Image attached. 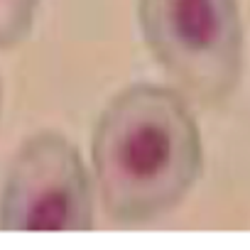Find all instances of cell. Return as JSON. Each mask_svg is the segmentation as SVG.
Returning <instances> with one entry per match:
<instances>
[{
    "instance_id": "2",
    "label": "cell",
    "mask_w": 250,
    "mask_h": 250,
    "mask_svg": "<svg viewBox=\"0 0 250 250\" xmlns=\"http://www.w3.org/2000/svg\"><path fill=\"white\" fill-rule=\"evenodd\" d=\"M138 20L155 62L189 103L233 96L245 59L238 0H138Z\"/></svg>"
},
{
    "instance_id": "3",
    "label": "cell",
    "mask_w": 250,
    "mask_h": 250,
    "mask_svg": "<svg viewBox=\"0 0 250 250\" xmlns=\"http://www.w3.org/2000/svg\"><path fill=\"white\" fill-rule=\"evenodd\" d=\"M96 189L81 150L59 130L30 135L0 184V230H91Z\"/></svg>"
},
{
    "instance_id": "4",
    "label": "cell",
    "mask_w": 250,
    "mask_h": 250,
    "mask_svg": "<svg viewBox=\"0 0 250 250\" xmlns=\"http://www.w3.org/2000/svg\"><path fill=\"white\" fill-rule=\"evenodd\" d=\"M42 0H0V49L22 44L32 27Z\"/></svg>"
},
{
    "instance_id": "5",
    "label": "cell",
    "mask_w": 250,
    "mask_h": 250,
    "mask_svg": "<svg viewBox=\"0 0 250 250\" xmlns=\"http://www.w3.org/2000/svg\"><path fill=\"white\" fill-rule=\"evenodd\" d=\"M0 108H3V91H0Z\"/></svg>"
},
{
    "instance_id": "1",
    "label": "cell",
    "mask_w": 250,
    "mask_h": 250,
    "mask_svg": "<svg viewBox=\"0 0 250 250\" xmlns=\"http://www.w3.org/2000/svg\"><path fill=\"white\" fill-rule=\"evenodd\" d=\"M88 169L96 199L120 226L150 223L177 208L204 169L191 103L172 86L133 83L101 110Z\"/></svg>"
}]
</instances>
